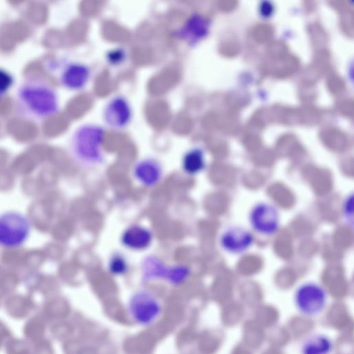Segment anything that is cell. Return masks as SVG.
Instances as JSON below:
<instances>
[{
    "instance_id": "obj_1",
    "label": "cell",
    "mask_w": 354,
    "mask_h": 354,
    "mask_svg": "<svg viewBox=\"0 0 354 354\" xmlns=\"http://www.w3.org/2000/svg\"><path fill=\"white\" fill-rule=\"evenodd\" d=\"M17 113L32 122H42L57 114L59 109L57 93L44 78L26 77L15 93Z\"/></svg>"
},
{
    "instance_id": "obj_2",
    "label": "cell",
    "mask_w": 354,
    "mask_h": 354,
    "mask_svg": "<svg viewBox=\"0 0 354 354\" xmlns=\"http://www.w3.org/2000/svg\"><path fill=\"white\" fill-rule=\"evenodd\" d=\"M105 131L101 126L85 123L72 133L68 142V151L72 158L80 166L94 167L104 160L103 144Z\"/></svg>"
},
{
    "instance_id": "obj_3",
    "label": "cell",
    "mask_w": 354,
    "mask_h": 354,
    "mask_svg": "<svg viewBox=\"0 0 354 354\" xmlns=\"http://www.w3.org/2000/svg\"><path fill=\"white\" fill-rule=\"evenodd\" d=\"M31 225L28 218L16 211H7L0 214V245L16 248L23 245L30 232Z\"/></svg>"
},
{
    "instance_id": "obj_4",
    "label": "cell",
    "mask_w": 354,
    "mask_h": 354,
    "mask_svg": "<svg viewBox=\"0 0 354 354\" xmlns=\"http://www.w3.org/2000/svg\"><path fill=\"white\" fill-rule=\"evenodd\" d=\"M328 296L320 284L308 281L299 285L294 294V303L298 312L306 317H315L325 309Z\"/></svg>"
},
{
    "instance_id": "obj_5",
    "label": "cell",
    "mask_w": 354,
    "mask_h": 354,
    "mask_svg": "<svg viewBox=\"0 0 354 354\" xmlns=\"http://www.w3.org/2000/svg\"><path fill=\"white\" fill-rule=\"evenodd\" d=\"M142 279L145 281L166 280L173 285L185 282L189 276V268L185 265L167 266L159 258L149 255L142 261Z\"/></svg>"
},
{
    "instance_id": "obj_6",
    "label": "cell",
    "mask_w": 354,
    "mask_h": 354,
    "mask_svg": "<svg viewBox=\"0 0 354 354\" xmlns=\"http://www.w3.org/2000/svg\"><path fill=\"white\" fill-rule=\"evenodd\" d=\"M133 118V109L128 99L122 95L111 97L104 104L102 119L110 129L123 130L128 127Z\"/></svg>"
},
{
    "instance_id": "obj_7",
    "label": "cell",
    "mask_w": 354,
    "mask_h": 354,
    "mask_svg": "<svg viewBox=\"0 0 354 354\" xmlns=\"http://www.w3.org/2000/svg\"><path fill=\"white\" fill-rule=\"evenodd\" d=\"M128 307L133 320L142 326L153 323L161 312L158 299L145 290L135 292L129 300Z\"/></svg>"
},
{
    "instance_id": "obj_8",
    "label": "cell",
    "mask_w": 354,
    "mask_h": 354,
    "mask_svg": "<svg viewBox=\"0 0 354 354\" xmlns=\"http://www.w3.org/2000/svg\"><path fill=\"white\" fill-rule=\"evenodd\" d=\"M249 221L257 233L263 236H271L279 228L280 216L274 205L266 202H261L251 209Z\"/></svg>"
},
{
    "instance_id": "obj_9",
    "label": "cell",
    "mask_w": 354,
    "mask_h": 354,
    "mask_svg": "<svg viewBox=\"0 0 354 354\" xmlns=\"http://www.w3.org/2000/svg\"><path fill=\"white\" fill-rule=\"evenodd\" d=\"M219 243L225 252L238 254L246 252L252 245L254 236L243 227L232 226L221 234Z\"/></svg>"
},
{
    "instance_id": "obj_10",
    "label": "cell",
    "mask_w": 354,
    "mask_h": 354,
    "mask_svg": "<svg viewBox=\"0 0 354 354\" xmlns=\"http://www.w3.org/2000/svg\"><path fill=\"white\" fill-rule=\"evenodd\" d=\"M91 69L80 62H70L64 66L59 73L60 84L70 91H80L89 82Z\"/></svg>"
},
{
    "instance_id": "obj_11",
    "label": "cell",
    "mask_w": 354,
    "mask_h": 354,
    "mask_svg": "<svg viewBox=\"0 0 354 354\" xmlns=\"http://www.w3.org/2000/svg\"><path fill=\"white\" fill-rule=\"evenodd\" d=\"M135 179L145 187H152L158 184L162 176L160 164L151 158L140 160L133 168Z\"/></svg>"
},
{
    "instance_id": "obj_12",
    "label": "cell",
    "mask_w": 354,
    "mask_h": 354,
    "mask_svg": "<svg viewBox=\"0 0 354 354\" xmlns=\"http://www.w3.org/2000/svg\"><path fill=\"white\" fill-rule=\"evenodd\" d=\"M122 244L132 250H143L149 247L153 240L151 232L138 224L127 227L120 237Z\"/></svg>"
},
{
    "instance_id": "obj_13",
    "label": "cell",
    "mask_w": 354,
    "mask_h": 354,
    "mask_svg": "<svg viewBox=\"0 0 354 354\" xmlns=\"http://www.w3.org/2000/svg\"><path fill=\"white\" fill-rule=\"evenodd\" d=\"M334 348L332 339L323 333H314L301 344V354H331Z\"/></svg>"
},
{
    "instance_id": "obj_14",
    "label": "cell",
    "mask_w": 354,
    "mask_h": 354,
    "mask_svg": "<svg viewBox=\"0 0 354 354\" xmlns=\"http://www.w3.org/2000/svg\"><path fill=\"white\" fill-rule=\"evenodd\" d=\"M207 30L206 24L201 17L192 16L178 30L177 35L180 39L192 44L203 37Z\"/></svg>"
},
{
    "instance_id": "obj_15",
    "label": "cell",
    "mask_w": 354,
    "mask_h": 354,
    "mask_svg": "<svg viewBox=\"0 0 354 354\" xmlns=\"http://www.w3.org/2000/svg\"><path fill=\"white\" fill-rule=\"evenodd\" d=\"M205 167V155L200 148H192L188 150L182 159L183 170L189 175L201 173Z\"/></svg>"
},
{
    "instance_id": "obj_16",
    "label": "cell",
    "mask_w": 354,
    "mask_h": 354,
    "mask_svg": "<svg viewBox=\"0 0 354 354\" xmlns=\"http://www.w3.org/2000/svg\"><path fill=\"white\" fill-rule=\"evenodd\" d=\"M109 272L115 276L125 274L128 270V263L125 258L120 253H114L108 262Z\"/></svg>"
},
{
    "instance_id": "obj_17",
    "label": "cell",
    "mask_w": 354,
    "mask_h": 354,
    "mask_svg": "<svg viewBox=\"0 0 354 354\" xmlns=\"http://www.w3.org/2000/svg\"><path fill=\"white\" fill-rule=\"evenodd\" d=\"M127 53L124 49L115 48L109 51L106 55L109 63L113 66L120 65L127 58Z\"/></svg>"
},
{
    "instance_id": "obj_18",
    "label": "cell",
    "mask_w": 354,
    "mask_h": 354,
    "mask_svg": "<svg viewBox=\"0 0 354 354\" xmlns=\"http://www.w3.org/2000/svg\"><path fill=\"white\" fill-rule=\"evenodd\" d=\"M13 83L11 74L3 69H0V98L10 89Z\"/></svg>"
},
{
    "instance_id": "obj_19",
    "label": "cell",
    "mask_w": 354,
    "mask_h": 354,
    "mask_svg": "<svg viewBox=\"0 0 354 354\" xmlns=\"http://www.w3.org/2000/svg\"><path fill=\"white\" fill-rule=\"evenodd\" d=\"M344 214L348 218L352 220L353 216V196L351 195L347 200L345 201V204L344 206Z\"/></svg>"
},
{
    "instance_id": "obj_20",
    "label": "cell",
    "mask_w": 354,
    "mask_h": 354,
    "mask_svg": "<svg viewBox=\"0 0 354 354\" xmlns=\"http://www.w3.org/2000/svg\"><path fill=\"white\" fill-rule=\"evenodd\" d=\"M272 11V6L269 2H263L261 6V12L264 16H268Z\"/></svg>"
}]
</instances>
